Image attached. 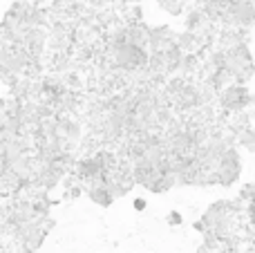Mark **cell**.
Returning <instances> with one entry per match:
<instances>
[{
  "instance_id": "cell-3",
  "label": "cell",
  "mask_w": 255,
  "mask_h": 253,
  "mask_svg": "<svg viewBox=\"0 0 255 253\" xmlns=\"http://www.w3.org/2000/svg\"><path fill=\"white\" fill-rule=\"evenodd\" d=\"M222 25L233 29H249L255 25V0H231L222 16Z\"/></svg>"
},
{
  "instance_id": "cell-10",
  "label": "cell",
  "mask_w": 255,
  "mask_h": 253,
  "mask_svg": "<svg viewBox=\"0 0 255 253\" xmlns=\"http://www.w3.org/2000/svg\"><path fill=\"white\" fill-rule=\"evenodd\" d=\"M132 206H134V211H145L148 209V202H145L143 197H134V200H132Z\"/></svg>"
},
{
  "instance_id": "cell-2",
  "label": "cell",
  "mask_w": 255,
  "mask_h": 253,
  "mask_svg": "<svg viewBox=\"0 0 255 253\" xmlns=\"http://www.w3.org/2000/svg\"><path fill=\"white\" fill-rule=\"evenodd\" d=\"M217 103H220V108L226 112V115H238V112L249 110V108L253 106L255 94L249 92L247 85L231 83L217 92Z\"/></svg>"
},
{
  "instance_id": "cell-7",
  "label": "cell",
  "mask_w": 255,
  "mask_h": 253,
  "mask_svg": "<svg viewBox=\"0 0 255 253\" xmlns=\"http://www.w3.org/2000/svg\"><path fill=\"white\" fill-rule=\"evenodd\" d=\"M166 222L170 224V227H181L184 224V215L179 213V211H168V215H166Z\"/></svg>"
},
{
  "instance_id": "cell-8",
  "label": "cell",
  "mask_w": 255,
  "mask_h": 253,
  "mask_svg": "<svg viewBox=\"0 0 255 253\" xmlns=\"http://www.w3.org/2000/svg\"><path fill=\"white\" fill-rule=\"evenodd\" d=\"M161 7L166 9V11H170V13H181V7H184V2H181V0H163Z\"/></svg>"
},
{
  "instance_id": "cell-4",
  "label": "cell",
  "mask_w": 255,
  "mask_h": 253,
  "mask_svg": "<svg viewBox=\"0 0 255 253\" xmlns=\"http://www.w3.org/2000/svg\"><path fill=\"white\" fill-rule=\"evenodd\" d=\"M88 197L94 202V204L103 206V209L112 206V202L117 200L115 193H112V188L108 186L106 179H97V182H90V184H88Z\"/></svg>"
},
{
  "instance_id": "cell-5",
  "label": "cell",
  "mask_w": 255,
  "mask_h": 253,
  "mask_svg": "<svg viewBox=\"0 0 255 253\" xmlns=\"http://www.w3.org/2000/svg\"><path fill=\"white\" fill-rule=\"evenodd\" d=\"M235 143L240 148H247L249 152H255V126H247L240 132H235Z\"/></svg>"
},
{
  "instance_id": "cell-11",
  "label": "cell",
  "mask_w": 255,
  "mask_h": 253,
  "mask_svg": "<svg viewBox=\"0 0 255 253\" xmlns=\"http://www.w3.org/2000/svg\"><path fill=\"white\" fill-rule=\"evenodd\" d=\"M197 253H220V247H206V245H202Z\"/></svg>"
},
{
  "instance_id": "cell-1",
  "label": "cell",
  "mask_w": 255,
  "mask_h": 253,
  "mask_svg": "<svg viewBox=\"0 0 255 253\" xmlns=\"http://www.w3.org/2000/svg\"><path fill=\"white\" fill-rule=\"evenodd\" d=\"M240 175H242V157H240V148L238 143L231 148H226L220 155L217 161V168L211 173V186H233L235 182H240Z\"/></svg>"
},
{
  "instance_id": "cell-6",
  "label": "cell",
  "mask_w": 255,
  "mask_h": 253,
  "mask_svg": "<svg viewBox=\"0 0 255 253\" xmlns=\"http://www.w3.org/2000/svg\"><path fill=\"white\" fill-rule=\"evenodd\" d=\"M238 202L240 204H251V202H255V182H249L244 184L242 188H240V195H238Z\"/></svg>"
},
{
  "instance_id": "cell-9",
  "label": "cell",
  "mask_w": 255,
  "mask_h": 253,
  "mask_svg": "<svg viewBox=\"0 0 255 253\" xmlns=\"http://www.w3.org/2000/svg\"><path fill=\"white\" fill-rule=\"evenodd\" d=\"M242 213L247 215L249 227L255 229V202H251V204H244V206H242Z\"/></svg>"
}]
</instances>
